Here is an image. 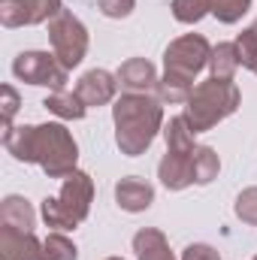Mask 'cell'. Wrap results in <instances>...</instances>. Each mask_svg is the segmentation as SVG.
<instances>
[{
  "label": "cell",
  "instance_id": "21",
  "mask_svg": "<svg viewBox=\"0 0 257 260\" xmlns=\"http://www.w3.org/2000/svg\"><path fill=\"white\" fill-rule=\"evenodd\" d=\"M170 9L179 24H197L212 12V0H173Z\"/></svg>",
  "mask_w": 257,
  "mask_h": 260
},
{
  "label": "cell",
  "instance_id": "16",
  "mask_svg": "<svg viewBox=\"0 0 257 260\" xmlns=\"http://www.w3.org/2000/svg\"><path fill=\"white\" fill-rule=\"evenodd\" d=\"M43 106L52 112V115H58L61 121H82L85 118V112H88V106L82 103V97L76 94V91H52L46 100H43Z\"/></svg>",
  "mask_w": 257,
  "mask_h": 260
},
{
  "label": "cell",
  "instance_id": "18",
  "mask_svg": "<svg viewBox=\"0 0 257 260\" xmlns=\"http://www.w3.org/2000/svg\"><path fill=\"white\" fill-rule=\"evenodd\" d=\"M34 130L30 124L24 127H3V148L21 160V164H34Z\"/></svg>",
  "mask_w": 257,
  "mask_h": 260
},
{
  "label": "cell",
  "instance_id": "7",
  "mask_svg": "<svg viewBox=\"0 0 257 260\" xmlns=\"http://www.w3.org/2000/svg\"><path fill=\"white\" fill-rule=\"evenodd\" d=\"M55 52H21L15 61H12V76L18 82H27V85H37V88H52V91H64L70 76Z\"/></svg>",
  "mask_w": 257,
  "mask_h": 260
},
{
  "label": "cell",
  "instance_id": "22",
  "mask_svg": "<svg viewBox=\"0 0 257 260\" xmlns=\"http://www.w3.org/2000/svg\"><path fill=\"white\" fill-rule=\"evenodd\" d=\"M251 0H212V15L221 24H236L242 21V15H248Z\"/></svg>",
  "mask_w": 257,
  "mask_h": 260
},
{
  "label": "cell",
  "instance_id": "3",
  "mask_svg": "<svg viewBox=\"0 0 257 260\" xmlns=\"http://www.w3.org/2000/svg\"><path fill=\"white\" fill-rule=\"evenodd\" d=\"M242 103V91L233 79H215L209 76L206 82L194 85V91L185 100L182 118L188 121L194 133H206V130L218 127L224 118H230Z\"/></svg>",
  "mask_w": 257,
  "mask_h": 260
},
{
  "label": "cell",
  "instance_id": "31",
  "mask_svg": "<svg viewBox=\"0 0 257 260\" xmlns=\"http://www.w3.org/2000/svg\"><path fill=\"white\" fill-rule=\"evenodd\" d=\"M251 73H254V76H257V67H254V70H251Z\"/></svg>",
  "mask_w": 257,
  "mask_h": 260
},
{
  "label": "cell",
  "instance_id": "20",
  "mask_svg": "<svg viewBox=\"0 0 257 260\" xmlns=\"http://www.w3.org/2000/svg\"><path fill=\"white\" fill-rule=\"evenodd\" d=\"M239 52H236V43H218L212 46V58H209V70L215 79H233L236 70H239Z\"/></svg>",
  "mask_w": 257,
  "mask_h": 260
},
{
  "label": "cell",
  "instance_id": "14",
  "mask_svg": "<svg viewBox=\"0 0 257 260\" xmlns=\"http://www.w3.org/2000/svg\"><path fill=\"white\" fill-rule=\"evenodd\" d=\"M0 227H12V230H21V233H34V227H37L34 206L18 194L3 197V203H0Z\"/></svg>",
  "mask_w": 257,
  "mask_h": 260
},
{
  "label": "cell",
  "instance_id": "25",
  "mask_svg": "<svg viewBox=\"0 0 257 260\" xmlns=\"http://www.w3.org/2000/svg\"><path fill=\"white\" fill-rule=\"evenodd\" d=\"M233 212H236L239 221H245V224H257V188H245L242 194L236 197Z\"/></svg>",
  "mask_w": 257,
  "mask_h": 260
},
{
  "label": "cell",
  "instance_id": "5",
  "mask_svg": "<svg viewBox=\"0 0 257 260\" xmlns=\"http://www.w3.org/2000/svg\"><path fill=\"white\" fill-rule=\"evenodd\" d=\"M34 164H40L49 179H67L70 173H76L79 145L61 121L37 124V130H34Z\"/></svg>",
  "mask_w": 257,
  "mask_h": 260
},
{
  "label": "cell",
  "instance_id": "1",
  "mask_svg": "<svg viewBox=\"0 0 257 260\" xmlns=\"http://www.w3.org/2000/svg\"><path fill=\"white\" fill-rule=\"evenodd\" d=\"M112 124L121 154L139 157L164 133V103L151 94H121L112 106Z\"/></svg>",
  "mask_w": 257,
  "mask_h": 260
},
{
  "label": "cell",
  "instance_id": "30",
  "mask_svg": "<svg viewBox=\"0 0 257 260\" xmlns=\"http://www.w3.org/2000/svg\"><path fill=\"white\" fill-rule=\"evenodd\" d=\"M106 260H124V257H106Z\"/></svg>",
  "mask_w": 257,
  "mask_h": 260
},
{
  "label": "cell",
  "instance_id": "19",
  "mask_svg": "<svg viewBox=\"0 0 257 260\" xmlns=\"http://www.w3.org/2000/svg\"><path fill=\"white\" fill-rule=\"evenodd\" d=\"M194 133L188 127V121L182 118V115H176V118H170L167 124H164V139H167V151H173V154H191L194 148H197V142H194Z\"/></svg>",
  "mask_w": 257,
  "mask_h": 260
},
{
  "label": "cell",
  "instance_id": "10",
  "mask_svg": "<svg viewBox=\"0 0 257 260\" xmlns=\"http://www.w3.org/2000/svg\"><path fill=\"white\" fill-rule=\"evenodd\" d=\"M115 76H118V85L127 94H151L160 85V76H157V70L148 58H127L118 67Z\"/></svg>",
  "mask_w": 257,
  "mask_h": 260
},
{
  "label": "cell",
  "instance_id": "23",
  "mask_svg": "<svg viewBox=\"0 0 257 260\" xmlns=\"http://www.w3.org/2000/svg\"><path fill=\"white\" fill-rule=\"evenodd\" d=\"M43 245H46L49 260H79V248L73 245V239H67L61 230L49 233V236L43 239Z\"/></svg>",
  "mask_w": 257,
  "mask_h": 260
},
{
  "label": "cell",
  "instance_id": "27",
  "mask_svg": "<svg viewBox=\"0 0 257 260\" xmlns=\"http://www.w3.org/2000/svg\"><path fill=\"white\" fill-rule=\"evenodd\" d=\"M97 9L106 18H127L136 9V0H97Z\"/></svg>",
  "mask_w": 257,
  "mask_h": 260
},
{
  "label": "cell",
  "instance_id": "15",
  "mask_svg": "<svg viewBox=\"0 0 257 260\" xmlns=\"http://www.w3.org/2000/svg\"><path fill=\"white\" fill-rule=\"evenodd\" d=\"M133 251H136V260H176L173 251H170V242L160 230L154 227H142L136 230L133 236Z\"/></svg>",
  "mask_w": 257,
  "mask_h": 260
},
{
  "label": "cell",
  "instance_id": "28",
  "mask_svg": "<svg viewBox=\"0 0 257 260\" xmlns=\"http://www.w3.org/2000/svg\"><path fill=\"white\" fill-rule=\"evenodd\" d=\"M182 260H221V254H218V248H212L206 242H194L182 251Z\"/></svg>",
  "mask_w": 257,
  "mask_h": 260
},
{
  "label": "cell",
  "instance_id": "29",
  "mask_svg": "<svg viewBox=\"0 0 257 260\" xmlns=\"http://www.w3.org/2000/svg\"><path fill=\"white\" fill-rule=\"evenodd\" d=\"M251 30H254V37H257V21H254V24H251Z\"/></svg>",
  "mask_w": 257,
  "mask_h": 260
},
{
  "label": "cell",
  "instance_id": "26",
  "mask_svg": "<svg viewBox=\"0 0 257 260\" xmlns=\"http://www.w3.org/2000/svg\"><path fill=\"white\" fill-rule=\"evenodd\" d=\"M0 97H3V103H0L3 127H12V118H15L18 106H21V97H18V91H15L12 85H3V88H0Z\"/></svg>",
  "mask_w": 257,
  "mask_h": 260
},
{
  "label": "cell",
  "instance_id": "12",
  "mask_svg": "<svg viewBox=\"0 0 257 260\" xmlns=\"http://www.w3.org/2000/svg\"><path fill=\"white\" fill-rule=\"evenodd\" d=\"M194 154V151H191ZM191 154H173L167 151L157 164V179L167 191H185L194 185V167H191Z\"/></svg>",
  "mask_w": 257,
  "mask_h": 260
},
{
  "label": "cell",
  "instance_id": "17",
  "mask_svg": "<svg viewBox=\"0 0 257 260\" xmlns=\"http://www.w3.org/2000/svg\"><path fill=\"white\" fill-rule=\"evenodd\" d=\"M194 167V185H212L221 173V157L212 145H197L191 154Z\"/></svg>",
  "mask_w": 257,
  "mask_h": 260
},
{
  "label": "cell",
  "instance_id": "32",
  "mask_svg": "<svg viewBox=\"0 0 257 260\" xmlns=\"http://www.w3.org/2000/svg\"><path fill=\"white\" fill-rule=\"evenodd\" d=\"M254 260H257V257H254Z\"/></svg>",
  "mask_w": 257,
  "mask_h": 260
},
{
  "label": "cell",
  "instance_id": "9",
  "mask_svg": "<svg viewBox=\"0 0 257 260\" xmlns=\"http://www.w3.org/2000/svg\"><path fill=\"white\" fill-rule=\"evenodd\" d=\"M118 76H112L109 70H88L79 82H76V94L82 97V103L91 106H106L115 100L118 94Z\"/></svg>",
  "mask_w": 257,
  "mask_h": 260
},
{
  "label": "cell",
  "instance_id": "4",
  "mask_svg": "<svg viewBox=\"0 0 257 260\" xmlns=\"http://www.w3.org/2000/svg\"><path fill=\"white\" fill-rule=\"evenodd\" d=\"M94 203V179L85 170L70 173L55 197H46L40 206V215L55 230H76L88 215Z\"/></svg>",
  "mask_w": 257,
  "mask_h": 260
},
{
  "label": "cell",
  "instance_id": "13",
  "mask_svg": "<svg viewBox=\"0 0 257 260\" xmlns=\"http://www.w3.org/2000/svg\"><path fill=\"white\" fill-rule=\"evenodd\" d=\"M115 203H118L124 212H130V215L145 212V209L154 203V188H151L145 179H139V176L118 179V185H115Z\"/></svg>",
  "mask_w": 257,
  "mask_h": 260
},
{
  "label": "cell",
  "instance_id": "8",
  "mask_svg": "<svg viewBox=\"0 0 257 260\" xmlns=\"http://www.w3.org/2000/svg\"><path fill=\"white\" fill-rule=\"evenodd\" d=\"M64 9L61 0H0V24L3 27H34L52 21Z\"/></svg>",
  "mask_w": 257,
  "mask_h": 260
},
{
  "label": "cell",
  "instance_id": "24",
  "mask_svg": "<svg viewBox=\"0 0 257 260\" xmlns=\"http://www.w3.org/2000/svg\"><path fill=\"white\" fill-rule=\"evenodd\" d=\"M236 52H239V64L245 67V70H254L257 67V37L251 27H245L236 40Z\"/></svg>",
  "mask_w": 257,
  "mask_h": 260
},
{
  "label": "cell",
  "instance_id": "6",
  "mask_svg": "<svg viewBox=\"0 0 257 260\" xmlns=\"http://www.w3.org/2000/svg\"><path fill=\"white\" fill-rule=\"evenodd\" d=\"M49 43H52V52L55 58L73 70L85 61L88 55V27L70 12V9H61L52 21H49Z\"/></svg>",
  "mask_w": 257,
  "mask_h": 260
},
{
  "label": "cell",
  "instance_id": "11",
  "mask_svg": "<svg viewBox=\"0 0 257 260\" xmlns=\"http://www.w3.org/2000/svg\"><path fill=\"white\" fill-rule=\"evenodd\" d=\"M0 257L3 260H49L46 245L34 233L0 227Z\"/></svg>",
  "mask_w": 257,
  "mask_h": 260
},
{
  "label": "cell",
  "instance_id": "2",
  "mask_svg": "<svg viewBox=\"0 0 257 260\" xmlns=\"http://www.w3.org/2000/svg\"><path fill=\"white\" fill-rule=\"evenodd\" d=\"M209 58H212V46L203 34H185L173 40L164 52V76L157 85V100L185 106L197 76L209 67Z\"/></svg>",
  "mask_w": 257,
  "mask_h": 260
}]
</instances>
